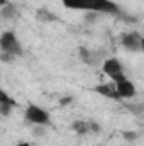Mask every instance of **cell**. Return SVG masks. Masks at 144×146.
<instances>
[{"label":"cell","instance_id":"cell-1","mask_svg":"<svg viewBox=\"0 0 144 146\" xmlns=\"http://www.w3.org/2000/svg\"><path fill=\"white\" fill-rule=\"evenodd\" d=\"M63 5L71 10H87L97 14L120 15V9L112 0H63Z\"/></svg>","mask_w":144,"mask_h":146},{"label":"cell","instance_id":"cell-2","mask_svg":"<svg viewBox=\"0 0 144 146\" xmlns=\"http://www.w3.org/2000/svg\"><path fill=\"white\" fill-rule=\"evenodd\" d=\"M0 49L3 53H9V54H14V56H22L24 54V49L19 42L17 36L12 33V31H5L2 36H0Z\"/></svg>","mask_w":144,"mask_h":146},{"label":"cell","instance_id":"cell-3","mask_svg":"<svg viewBox=\"0 0 144 146\" xmlns=\"http://www.w3.org/2000/svg\"><path fill=\"white\" fill-rule=\"evenodd\" d=\"M104 73L107 75L108 78L117 83V82H122L126 80V73H124V66L122 63L117 60V58H108L104 61Z\"/></svg>","mask_w":144,"mask_h":146},{"label":"cell","instance_id":"cell-4","mask_svg":"<svg viewBox=\"0 0 144 146\" xmlns=\"http://www.w3.org/2000/svg\"><path fill=\"white\" fill-rule=\"evenodd\" d=\"M26 121L34 124V126H48L49 124V114L42 107H39L36 104H31L26 109Z\"/></svg>","mask_w":144,"mask_h":146},{"label":"cell","instance_id":"cell-5","mask_svg":"<svg viewBox=\"0 0 144 146\" xmlns=\"http://www.w3.org/2000/svg\"><path fill=\"white\" fill-rule=\"evenodd\" d=\"M120 42L126 49L132 51V53H139L143 51V46H144V39L141 36V33L137 31H132V33H126L124 36L120 37Z\"/></svg>","mask_w":144,"mask_h":146},{"label":"cell","instance_id":"cell-6","mask_svg":"<svg viewBox=\"0 0 144 146\" xmlns=\"http://www.w3.org/2000/svg\"><path fill=\"white\" fill-rule=\"evenodd\" d=\"M115 90L119 94L120 99H132L136 97V85L131 82V80H122V82H117L115 83Z\"/></svg>","mask_w":144,"mask_h":146},{"label":"cell","instance_id":"cell-7","mask_svg":"<svg viewBox=\"0 0 144 146\" xmlns=\"http://www.w3.org/2000/svg\"><path fill=\"white\" fill-rule=\"evenodd\" d=\"M97 94L104 95V97H108V99H114V100H120L117 90H115V83H98L95 88H93Z\"/></svg>","mask_w":144,"mask_h":146},{"label":"cell","instance_id":"cell-8","mask_svg":"<svg viewBox=\"0 0 144 146\" xmlns=\"http://www.w3.org/2000/svg\"><path fill=\"white\" fill-rule=\"evenodd\" d=\"M0 17L2 19H7V21H15L19 17V9L14 5V3H5L2 5V10H0Z\"/></svg>","mask_w":144,"mask_h":146},{"label":"cell","instance_id":"cell-9","mask_svg":"<svg viewBox=\"0 0 144 146\" xmlns=\"http://www.w3.org/2000/svg\"><path fill=\"white\" fill-rule=\"evenodd\" d=\"M36 19L41 21V22H54V21H58V17H56L49 9H46V7L37 9L36 10Z\"/></svg>","mask_w":144,"mask_h":146},{"label":"cell","instance_id":"cell-10","mask_svg":"<svg viewBox=\"0 0 144 146\" xmlns=\"http://www.w3.org/2000/svg\"><path fill=\"white\" fill-rule=\"evenodd\" d=\"M71 129L76 134H88L90 133V122L88 121H75L71 124Z\"/></svg>","mask_w":144,"mask_h":146},{"label":"cell","instance_id":"cell-11","mask_svg":"<svg viewBox=\"0 0 144 146\" xmlns=\"http://www.w3.org/2000/svg\"><path fill=\"white\" fill-rule=\"evenodd\" d=\"M0 104H12V106H17V102H15L7 92H3L2 87H0Z\"/></svg>","mask_w":144,"mask_h":146},{"label":"cell","instance_id":"cell-12","mask_svg":"<svg viewBox=\"0 0 144 146\" xmlns=\"http://www.w3.org/2000/svg\"><path fill=\"white\" fill-rule=\"evenodd\" d=\"M15 106H12V104H0V114L3 115V117H7V115H10L12 114V109H14Z\"/></svg>","mask_w":144,"mask_h":146},{"label":"cell","instance_id":"cell-13","mask_svg":"<svg viewBox=\"0 0 144 146\" xmlns=\"http://www.w3.org/2000/svg\"><path fill=\"white\" fill-rule=\"evenodd\" d=\"M0 60L3 61V63H14V60H15V56L14 54H9V53H0Z\"/></svg>","mask_w":144,"mask_h":146},{"label":"cell","instance_id":"cell-14","mask_svg":"<svg viewBox=\"0 0 144 146\" xmlns=\"http://www.w3.org/2000/svg\"><path fill=\"white\" fill-rule=\"evenodd\" d=\"M122 136H124V139H126V141H134L139 134H137V133H134V131H124V133H122Z\"/></svg>","mask_w":144,"mask_h":146},{"label":"cell","instance_id":"cell-15","mask_svg":"<svg viewBox=\"0 0 144 146\" xmlns=\"http://www.w3.org/2000/svg\"><path fill=\"white\" fill-rule=\"evenodd\" d=\"M32 134H34V136H42V134H44V127H41V126L34 127V129H32Z\"/></svg>","mask_w":144,"mask_h":146},{"label":"cell","instance_id":"cell-16","mask_svg":"<svg viewBox=\"0 0 144 146\" xmlns=\"http://www.w3.org/2000/svg\"><path fill=\"white\" fill-rule=\"evenodd\" d=\"M71 100H73L71 97H63V99L59 100V104H61V106H66V104H70Z\"/></svg>","mask_w":144,"mask_h":146},{"label":"cell","instance_id":"cell-17","mask_svg":"<svg viewBox=\"0 0 144 146\" xmlns=\"http://www.w3.org/2000/svg\"><path fill=\"white\" fill-rule=\"evenodd\" d=\"M17 146H31V145H29L27 141H20V143H19V145H17Z\"/></svg>","mask_w":144,"mask_h":146},{"label":"cell","instance_id":"cell-18","mask_svg":"<svg viewBox=\"0 0 144 146\" xmlns=\"http://www.w3.org/2000/svg\"><path fill=\"white\" fill-rule=\"evenodd\" d=\"M7 3V0H0V5H5Z\"/></svg>","mask_w":144,"mask_h":146}]
</instances>
